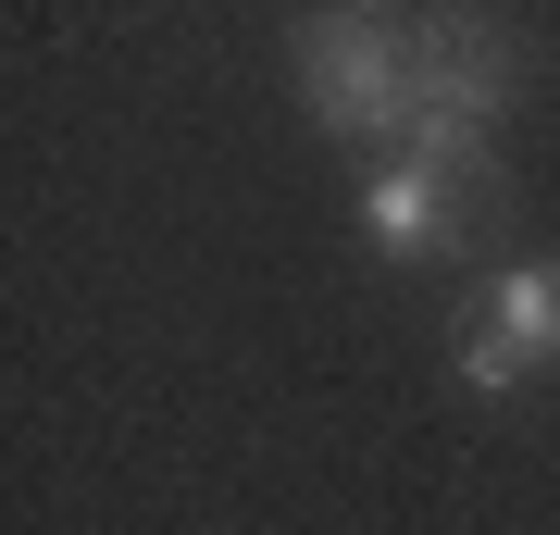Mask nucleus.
<instances>
[{
	"mask_svg": "<svg viewBox=\"0 0 560 535\" xmlns=\"http://www.w3.org/2000/svg\"><path fill=\"white\" fill-rule=\"evenodd\" d=\"M499 138H411L361 175V237H374L399 275H436V261H474L499 237Z\"/></svg>",
	"mask_w": 560,
	"mask_h": 535,
	"instance_id": "nucleus-1",
	"label": "nucleus"
},
{
	"mask_svg": "<svg viewBox=\"0 0 560 535\" xmlns=\"http://www.w3.org/2000/svg\"><path fill=\"white\" fill-rule=\"evenodd\" d=\"M300 113L386 162L411 138V13H312L300 25Z\"/></svg>",
	"mask_w": 560,
	"mask_h": 535,
	"instance_id": "nucleus-2",
	"label": "nucleus"
},
{
	"mask_svg": "<svg viewBox=\"0 0 560 535\" xmlns=\"http://www.w3.org/2000/svg\"><path fill=\"white\" fill-rule=\"evenodd\" d=\"M511 100H523V38L499 13H411V138H499Z\"/></svg>",
	"mask_w": 560,
	"mask_h": 535,
	"instance_id": "nucleus-3",
	"label": "nucleus"
},
{
	"mask_svg": "<svg viewBox=\"0 0 560 535\" xmlns=\"http://www.w3.org/2000/svg\"><path fill=\"white\" fill-rule=\"evenodd\" d=\"M474 324L523 361V374H536V361H560V261H486Z\"/></svg>",
	"mask_w": 560,
	"mask_h": 535,
	"instance_id": "nucleus-4",
	"label": "nucleus"
}]
</instances>
